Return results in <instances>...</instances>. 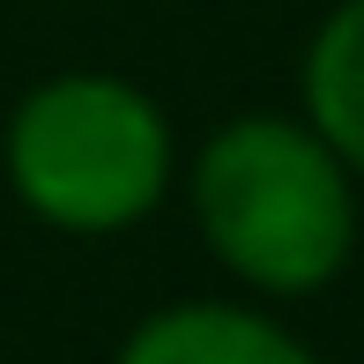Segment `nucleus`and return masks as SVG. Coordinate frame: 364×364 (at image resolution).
I'll list each match as a JSON object with an SVG mask.
<instances>
[{"label": "nucleus", "mask_w": 364, "mask_h": 364, "mask_svg": "<svg viewBox=\"0 0 364 364\" xmlns=\"http://www.w3.org/2000/svg\"><path fill=\"white\" fill-rule=\"evenodd\" d=\"M297 119L364 178V0H335L297 53Z\"/></svg>", "instance_id": "obj_4"}, {"label": "nucleus", "mask_w": 364, "mask_h": 364, "mask_svg": "<svg viewBox=\"0 0 364 364\" xmlns=\"http://www.w3.org/2000/svg\"><path fill=\"white\" fill-rule=\"evenodd\" d=\"M0 178L60 238H119L178 186L171 112L134 75L68 68L15 97L0 127Z\"/></svg>", "instance_id": "obj_2"}, {"label": "nucleus", "mask_w": 364, "mask_h": 364, "mask_svg": "<svg viewBox=\"0 0 364 364\" xmlns=\"http://www.w3.org/2000/svg\"><path fill=\"white\" fill-rule=\"evenodd\" d=\"M112 364H320V350L260 297H171L119 335Z\"/></svg>", "instance_id": "obj_3"}, {"label": "nucleus", "mask_w": 364, "mask_h": 364, "mask_svg": "<svg viewBox=\"0 0 364 364\" xmlns=\"http://www.w3.org/2000/svg\"><path fill=\"white\" fill-rule=\"evenodd\" d=\"M186 216L208 260L260 305L320 297L364 238L357 171L297 112H238L186 164Z\"/></svg>", "instance_id": "obj_1"}]
</instances>
